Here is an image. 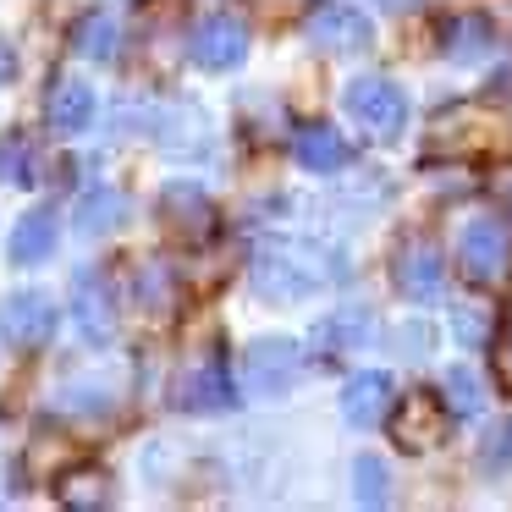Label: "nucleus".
Listing matches in <instances>:
<instances>
[{
    "mask_svg": "<svg viewBox=\"0 0 512 512\" xmlns=\"http://www.w3.org/2000/svg\"><path fill=\"white\" fill-rule=\"evenodd\" d=\"M133 292L149 314H177V281H171V265H160V259H149V265L138 270Z\"/></svg>",
    "mask_w": 512,
    "mask_h": 512,
    "instance_id": "23",
    "label": "nucleus"
},
{
    "mask_svg": "<svg viewBox=\"0 0 512 512\" xmlns=\"http://www.w3.org/2000/svg\"><path fill=\"white\" fill-rule=\"evenodd\" d=\"M375 336V314L369 309H331L320 325H314V353L320 358H336V353H358V347Z\"/></svg>",
    "mask_w": 512,
    "mask_h": 512,
    "instance_id": "16",
    "label": "nucleus"
},
{
    "mask_svg": "<svg viewBox=\"0 0 512 512\" xmlns=\"http://www.w3.org/2000/svg\"><path fill=\"white\" fill-rule=\"evenodd\" d=\"M72 215H78V232H83V237H111L116 226L127 221V193L94 182V188L78 193V210H72Z\"/></svg>",
    "mask_w": 512,
    "mask_h": 512,
    "instance_id": "19",
    "label": "nucleus"
},
{
    "mask_svg": "<svg viewBox=\"0 0 512 512\" xmlns=\"http://www.w3.org/2000/svg\"><path fill=\"white\" fill-rule=\"evenodd\" d=\"M391 281H397V292L408 303H435L446 292L441 248H435L430 237H408V243L397 248V259H391Z\"/></svg>",
    "mask_w": 512,
    "mask_h": 512,
    "instance_id": "7",
    "label": "nucleus"
},
{
    "mask_svg": "<svg viewBox=\"0 0 512 512\" xmlns=\"http://www.w3.org/2000/svg\"><path fill=\"white\" fill-rule=\"evenodd\" d=\"M188 56H193V67H204V72L243 67L248 61V23L243 17H226V12L199 17L193 34H188Z\"/></svg>",
    "mask_w": 512,
    "mask_h": 512,
    "instance_id": "5",
    "label": "nucleus"
},
{
    "mask_svg": "<svg viewBox=\"0 0 512 512\" xmlns=\"http://www.w3.org/2000/svg\"><path fill=\"white\" fill-rule=\"evenodd\" d=\"M490 45H496V28H490V17H479V12H457V17L441 23V50H446V61H457V67L485 61Z\"/></svg>",
    "mask_w": 512,
    "mask_h": 512,
    "instance_id": "17",
    "label": "nucleus"
},
{
    "mask_svg": "<svg viewBox=\"0 0 512 512\" xmlns=\"http://www.w3.org/2000/svg\"><path fill=\"white\" fill-rule=\"evenodd\" d=\"M12 78H17V50L0 39V83H12Z\"/></svg>",
    "mask_w": 512,
    "mask_h": 512,
    "instance_id": "29",
    "label": "nucleus"
},
{
    "mask_svg": "<svg viewBox=\"0 0 512 512\" xmlns=\"http://www.w3.org/2000/svg\"><path fill=\"white\" fill-rule=\"evenodd\" d=\"M56 496L67 501V507H105L111 501V479H105V468H67V474L56 479Z\"/></svg>",
    "mask_w": 512,
    "mask_h": 512,
    "instance_id": "22",
    "label": "nucleus"
},
{
    "mask_svg": "<svg viewBox=\"0 0 512 512\" xmlns=\"http://www.w3.org/2000/svg\"><path fill=\"white\" fill-rule=\"evenodd\" d=\"M303 375V347L292 336H259L243 353V380L254 397H287Z\"/></svg>",
    "mask_w": 512,
    "mask_h": 512,
    "instance_id": "3",
    "label": "nucleus"
},
{
    "mask_svg": "<svg viewBox=\"0 0 512 512\" xmlns=\"http://www.w3.org/2000/svg\"><path fill=\"white\" fill-rule=\"evenodd\" d=\"M72 314H78V336L89 347H105L116 336V298L100 265H83L72 276Z\"/></svg>",
    "mask_w": 512,
    "mask_h": 512,
    "instance_id": "9",
    "label": "nucleus"
},
{
    "mask_svg": "<svg viewBox=\"0 0 512 512\" xmlns=\"http://www.w3.org/2000/svg\"><path fill=\"white\" fill-rule=\"evenodd\" d=\"M441 391H446V413H457V419H479L485 413V380L474 375L468 364H452L441 375Z\"/></svg>",
    "mask_w": 512,
    "mask_h": 512,
    "instance_id": "21",
    "label": "nucleus"
},
{
    "mask_svg": "<svg viewBox=\"0 0 512 512\" xmlns=\"http://www.w3.org/2000/svg\"><path fill=\"white\" fill-rule=\"evenodd\" d=\"M452 331L463 347H485L490 331H496V320H490V309H479V303H457L452 309Z\"/></svg>",
    "mask_w": 512,
    "mask_h": 512,
    "instance_id": "25",
    "label": "nucleus"
},
{
    "mask_svg": "<svg viewBox=\"0 0 512 512\" xmlns=\"http://www.w3.org/2000/svg\"><path fill=\"white\" fill-rule=\"evenodd\" d=\"M391 402H397L391 375L386 369H364V375H353L342 391V419L353 424V430H375V424H386Z\"/></svg>",
    "mask_w": 512,
    "mask_h": 512,
    "instance_id": "12",
    "label": "nucleus"
},
{
    "mask_svg": "<svg viewBox=\"0 0 512 512\" xmlns=\"http://www.w3.org/2000/svg\"><path fill=\"white\" fill-rule=\"evenodd\" d=\"M56 243H61V221H56V210H28L23 221H17V232H12V243H6V259L12 265H45L50 254H56Z\"/></svg>",
    "mask_w": 512,
    "mask_h": 512,
    "instance_id": "15",
    "label": "nucleus"
},
{
    "mask_svg": "<svg viewBox=\"0 0 512 512\" xmlns=\"http://www.w3.org/2000/svg\"><path fill=\"white\" fill-rule=\"evenodd\" d=\"M397 347L408 358H424V347H430V331H424V325H402L397 331Z\"/></svg>",
    "mask_w": 512,
    "mask_h": 512,
    "instance_id": "27",
    "label": "nucleus"
},
{
    "mask_svg": "<svg viewBox=\"0 0 512 512\" xmlns=\"http://www.w3.org/2000/svg\"><path fill=\"white\" fill-rule=\"evenodd\" d=\"M0 177H6V182H23V188H28V182H39V177H34V160H28V144H23V138H12V144L0 149Z\"/></svg>",
    "mask_w": 512,
    "mask_h": 512,
    "instance_id": "26",
    "label": "nucleus"
},
{
    "mask_svg": "<svg viewBox=\"0 0 512 512\" xmlns=\"http://www.w3.org/2000/svg\"><path fill=\"white\" fill-rule=\"evenodd\" d=\"M490 457H512V424H507V430H501V446H496V452H490Z\"/></svg>",
    "mask_w": 512,
    "mask_h": 512,
    "instance_id": "31",
    "label": "nucleus"
},
{
    "mask_svg": "<svg viewBox=\"0 0 512 512\" xmlns=\"http://www.w3.org/2000/svg\"><path fill=\"white\" fill-rule=\"evenodd\" d=\"M56 336V303L45 292H12L0 303V342L17 353H39Z\"/></svg>",
    "mask_w": 512,
    "mask_h": 512,
    "instance_id": "8",
    "label": "nucleus"
},
{
    "mask_svg": "<svg viewBox=\"0 0 512 512\" xmlns=\"http://www.w3.org/2000/svg\"><path fill=\"white\" fill-rule=\"evenodd\" d=\"M182 408H188V413H226V408H237L232 375H226L221 358H204V364L188 375V386H182Z\"/></svg>",
    "mask_w": 512,
    "mask_h": 512,
    "instance_id": "18",
    "label": "nucleus"
},
{
    "mask_svg": "<svg viewBox=\"0 0 512 512\" xmlns=\"http://www.w3.org/2000/svg\"><path fill=\"white\" fill-rule=\"evenodd\" d=\"M303 34H309V45L331 50V56H358V50L375 45L369 17L358 6H347V0H320L309 12V23H303Z\"/></svg>",
    "mask_w": 512,
    "mask_h": 512,
    "instance_id": "6",
    "label": "nucleus"
},
{
    "mask_svg": "<svg viewBox=\"0 0 512 512\" xmlns=\"http://www.w3.org/2000/svg\"><path fill=\"white\" fill-rule=\"evenodd\" d=\"M292 160H298L303 171L331 177V171H342L347 160H353V149H347V138L336 133L331 122H303L298 133H292Z\"/></svg>",
    "mask_w": 512,
    "mask_h": 512,
    "instance_id": "13",
    "label": "nucleus"
},
{
    "mask_svg": "<svg viewBox=\"0 0 512 512\" xmlns=\"http://www.w3.org/2000/svg\"><path fill=\"white\" fill-rule=\"evenodd\" d=\"M248 281L270 303H303L331 281H342V254L325 243H303V237H270V243H259Z\"/></svg>",
    "mask_w": 512,
    "mask_h": 512,
    "instance_id": "1",
    "label": "nucleus"
},
{
    "mask_svg": "<svg viewBox=\"0 0 512 512\" xmlns=\"http://www.w3.org/2000/svg\"><path fill=\"white\" fill-rule=\"evenodd\" d=\"M457 265H463V276L474 281V287H496L501 276H507L512 265V237L501 221H490V215H479V221L463 226V243H457Z\"/></svg>",
    "mask_w": 512,
    "mask_h": 512,
    "instance_id": "4",
    "label": "nucleus"
},
{
    "mask_svg": "<svg viewBox=\"0 0 512 512\" xmlns=\"http://www.w3.org/2000/svg\"><path fill=\"white\" fill-rule=\"evenodd\" d=\"M353 496L364 501V507H386L391 501V474H386V463L380 457H358L353 463Z\"/></svg>",
    "mask_w": 512,
    "mask_h": 512,
    "instance_id": "24",
    "label": "nucleus"
},
{
    "mask_svg": "<svg viewBox=\"0 0 512 512\" xmlns=\"http://www.w3.org/2000/svg\"><path fill=\"white\" fill-rule=\"evenodd\" d=\"M116 45H122V23H116L111 12H89L78 17V28H72V50L89 61H116Z\"/></svg>",
    "mask_w": 512,
    "mask_h": 512,
    "instance_id": "20",
    "label": "nucleus"
},
{
    "mask_svg": "<svg viewBox=\"0 0 512 512\" xmlns=\"http://www.w3.org/2000/svg\"><path fill=\"white\" fill-rule=\"evenodd\" d=\"M45 122H50V133H61V138L89 133V122H94V83H83V78H56L50 105H45Z\"/></svg>",
    "mask_w": 512,
    "mask_h": 512,
    "instance_id": "14",
    "label": "nucleus"
},
{
    "mask_svg": "<svg viewBox=\"0 0 512 512\" xmlns=\"http://www.w3.org/2000/svg\"><path fill=\"white\" fill-rule=\"evenodd\" d=\"M342 111L353 116L369 138L391 144V138L408 127V94H402L391 78H353L342 89Z\"/></svg>",
    "mask_w": 512,
    "mask_h": 512,
    "instance_id": "2",
    "label": "nucleus"
},
{
    "mask_svg": "<svg viewBox=\"0 0 512 512\" xmlns=\"http://www.w3.org/2000/svg\"><path fill=\"white\" fill-rule=\"evenodd\" d=\"M160 215H166V226L182 237V243L215 237V204H210V193H204L199 182H171V188L160 193Z\"/></svg>",
    "mask_w": 512,
    "mask_h": 512,
    "instance_id": "11",
    "label": "nucleus"
},
{
    "mask_svg": "<svg viewBox=\"0 0 512 512\" xmlns=\"http://www.w3.org/2000/svg\"><path fill=\"white\" fill-rule=\"evenodd\" d=\"M490 100H507V105H512V61L490 72Z\"/></svg>",
    "mask_w": 512,
    "mask_h": 512,
    "instance_id": "28",
    "label": "nucleus"
},
{
    "mask_svg": "<svg viewBox=\"0 0 512 512\" xmlns=\"http://www.w3.org/2000/svg\"><path fill=\"white\" fill-rule=\"evenodd\" d=\"M386 419H391V435H397L402 452H430L446 435V402H435L430 391H413V397L391 402Z\"/></svg>",
    "mask_w": 512,
    "mask_h": 512,
    "instance_id": "10",
    "label": "nucleus"
},
{
    "mask_svg": "<svg viewBox=\"0 0 512 512\" xmlns=\"http://www.w3.org/2000/svg\"><path fill=\"white\" fill-rule=\"evenodd\" d=\"M380 6H386V12H419L424 0H380Z\"/></svg>",
    "mask_w": 512,
    "mask_h": 512,
    "instance_id": "30",
    "label": "nucleus"
}]
</instances>
